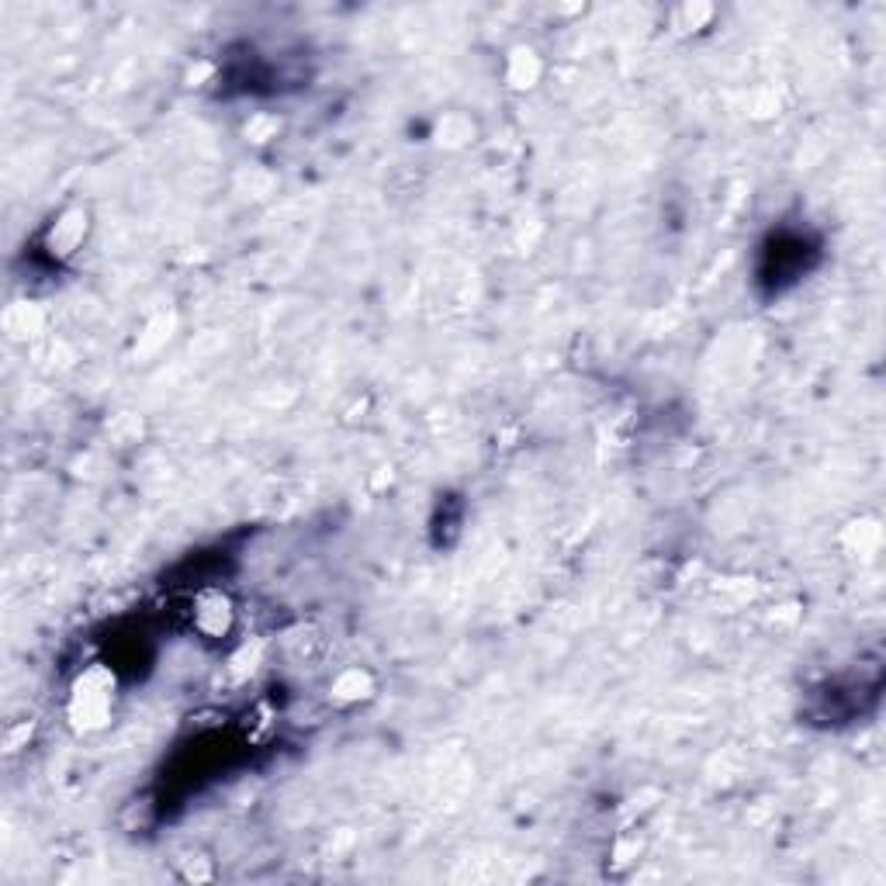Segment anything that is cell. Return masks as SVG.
I'll list each match as a JSON object with an SVG mask.
<instances>
[{"label":"cell","instance_id":"1","mask_svg":"<svg viewBox=\"0 0 886 886\" xmlns=\"http://www.w3.org/2000/svg\"><path fill=\"white\" fill-rule=\"evenodd\" d=\"M111 714H115V672L94 662L77 675L70 699H66V717L77 731L94 734L111 724Z\"/></svg>","mask_w":886,"mask_h":886},{"label":"cell","instance_id":"2","mask_svg":"<svg viewBox=\"0 0 886 886\" xmlns=\"http://www.w3.org/2000/svg\"><path fill=\"white\" fill-rule=\"evenodd\" d=\"M236 620H239L236 603L225 588H201L191 603V630L201 641L212 644L225 641L236 630Z\"/></svg>","mask_w":886,"mask_h":886},{"label":"cell","instance_id":"8","mask_svg":"<svg viewBox=\"0 0 886 886\" xmlns=\"http://www.w3.org/2000/svg\"><path fill=\"white\" fill-rule=\"evenodd\" d=\"M474 135V122H468L464 115H447L440 122V143L447 146H464Z\"/></svg>","mask_w":886,"mask_h":886},{"label":"cell","instance_id":"3","mask_svg":"<svg viewBox=\"0 0 886 886\" xmlns=\"http://www.w3.org/2000/svg\"><path fill=\"white\" fill-rule=\"evenodd\" d=\"M87 233H90V212L80 209V204H74V209H63L49 222V229H45V254H49L56 263L70 260L77 249L83 246Z\"/></svg>","mask_w":886,"mask_h":886},{"label":"cell","instance_id":"4","mask_svg":"<svg viewBox=\"0 0 886 886\" xmlns=\"http://www.w3.org/2000/svg\"><path fill=\"white\" fill-rule=\"evenodd\" d=\"M503 80L509 90H534L543 80V59L534 45H516V49L506 53Z\"/></svg>","mask_w":886,"mask_h":886},{"label":"cell","instance_id":"7","mask_svg":"<svg viewBox=\"0 0 886 886\" xmlns=\"http://www.w3.org/2000/svg\"><path fill=\"white\" fill-rule=\"evenodd\" d=\"M4 329L14 339H32V336H38L45 329V312L35 302H14L4 312Z\"/></svg>","mask_w":886,"mask_h":886},{"label":"cell","instance_id":"5","mask_svg":"<svg viewBox=\"0 0 886 886\" xmlns=\"http://www.w3.org/2000/svg\"><path fill=\"white\" fill-rule=\"evenodd\" d=\"M371 696H374V675L360 665L336 672L333 683H329V699L336 703V707H357V703L371 699Z\"/></svg>","mask_w":886,"mask_h":886},{"label":"cell","instance_id":"6","mask_svg":"<svg viewBox=\"0 0 886 886\" xmlns=\"http://www.w3.org/2000/svg\"><path fill=\"white\" fill-rule=\"evenodd\" d=\"M669 18H672V32H678V35H699V32H707L714 25L717 8L714 4H703V0H693V4L672 8Z\"/></svg>","mask_w":886,"mask_h":886}]
</instances>
